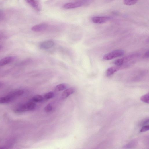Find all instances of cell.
I'll return each mask as SVG.
<instances>
[{
	"label": "cell",
	"mask_w": 149,
	"mask_h": 149,
	"mask_svg": "<svg viewBox=\"0 0 149 149\" xmlns=\"http://www.w3.org/2000/svg\"><path fill=\"white\" fill-rule=\"evenodd\" d=\"M36 106V104L34 103H28L19 106L16 108L15 112L17 113H21L25 111H32L35 109Z\"/></svg>",
	"instance_id": "obj_1"
},
{
	"label": "cell",
	"mask_w": 149,
	"mask_h": 149,
	"mask_svg": "<svg viewBox=\"0 0 149 149\" xmlns=\"http://www.w3.org/2000/svg\"><path fill=\"white\" fill-rule=\"evenodd\" d=\"M124 50H117L112 51L105 55L103 57V60H111L115 58L122 56L124 54Z\"/></svg>",
	"instance_id": "obj_2"
},
{
	"label": "cell",
	"mask_w": 149,
	"mask_h": 149,
	"mask_svg": "<svg viewBox=\"0 0 149 149\" xmlns=\"http://www.w3.org/2000/svg\"><path fill=\"white\" fill-rule=\"evenodd\" d=\"M112 19L109 16H95L91 19L92 22L95 23L102 24L107 22Z\"/></svg>",
	"instance_id": "obj_3"
},
{
	"label": "cell",
	"mask_w": 149,
	"mask_h": 149,
	"mask_svg": "<svg viewBox=\"0 0 149 149\" xmlns=\"http://www.w3.org/2000/svg\"><path fill=\"white\" fill-rule=\"evenodd\" d=\"M25 1L37 11H40L41 10L42 6L40 0H25Z\"/></svg>",
	"instance_id": "obj_4"
},
{
	"label": "cell",
	"mask_w": 149,
	"mask_h": 149,
	"mask_svg": "<svg viewBox=\"0 0 149 149\" xmlns=\"http://www.w3.org/2000/svg\"><path fill=\"white\" fill-rule=\"evenodd\" d=\"M84 4L83 2L81 1L70 3L64 4L63 8L65 9H74L82 6Z\"/></svg>",
	"instance_id": "obj_5"
},
{
	"label": "cell",
	"mask_w": 149,
	"mask_h": 149,
	"mask_svg": "<svg viewBox=\"0 0 149 149\" xmlns=\"http://www.w3.org/2000/svg\"><path fill=\"white\" fill-rule=\"evenodd\" d=\"M48 25L46 23H40L33 26L32 28V31L34 32H40L46 30Z\"/></svg>",
	"instance_id": "obj_6"
},
{
	"label": "cell",
	"mask_w": 149,
	"mask_h": 149,
	"mask_svg": "<svg viewBox=\"0 0 149 149\" xmlns=\"http://www.w3.org/2000/svg\"><path fill=\"white\" fill-rule=\"evenodd\" d=\"M15 58L13 56H9L5 58L0 60V66H3L9 64L15 60Z\"/></svg>",
	"instance_id": "obj_7"
},
{
	"label": "cell",
	"mask_w": 149,
	"mask_h": 149,
	"mask_svg": "<svg viewBox=\"0 0 149 149\" xmlns=\"http://www.w3.org/2000/svg\"><path fill=\"white\" fill-rule=\"evenodd\" d=\"M55 44V43L51 40H48L43 42L40 45V47L42 49H47L51 48Z\"/></svg>",
	"instance_id": "obj_8"
},
{
	"label": "cell",
	"mask_w": 149,
	"mask_h": 149,
	"mask_svg": "<svg viewBox=\"0 0 149 149\" xmlns=\"http://www.w3.org/2000/svg\"><path fill=\"white\" fill-rule=\"evenodd\" d=\"M75 89L74 87H71L65 90L62 94V99H65L71 95L75 91Z\"/></svg>",
	"instance_id": "obj_9"
},
{
	"label": "cell",
	"mask_w": 149,
	"mask_h": 149,
	"mask_svg": "<svg viewBox=\"0 0 149 149\" xmlns=\"http://www.w3.org/2000/svg\"><path fill=\"white\" fill-rule=\"evenodd\" d=\"M118 66H112L108 68L106 72L107 76H110L119 70V68Z\"/></svg>",
	"instance_id": "obj_10"
},
{
	"label": "cell",
	"mask_w": 149,
	"mask_h": 149,
	"mask_svg": "<svg viewBox=\"0 0 149 149\" xmlns=\"http://www.w3.org/2000/svg\"><path fill=\"white\" fill-rule=\"evenodd\" d=\"M24 93V91L21 90H17L11 92L8 95L15 99L16 97L21 95Z\"/></svg>",
	"instance_id": "obj_11"
},
{
	"label": "cell",
	"mask_w": 149,
	"mask_h": 149,
	"mask_svg": "<svg viewBox=\"0 0 149 149\" xmlns=\"http://www.w3.org/2000/svg\"><path fill=\"white\" fill-rule=\"evenodd\" d=\"M14 100L11 97L8 95L7 96L0 98V103H5L10 102Z\"/></svg>",
	"instance_id": "obj_12"
},
{
	"label": "cell",
	"mask_w": 149,
	"mask_h": 149,
	"mask_svg": "<svg viewBox=\"0 0 149 149\" xmlns=\"http://www.w3.org/2000/svg\"><path fill=\"white\" fill-rule=\"evenodd\" d=\"M139 0H124V3L127 6H131L136 4Z\"/></svg>",
	"instance_id": "obj_13"
},
{
	"label": "cell",
	"mask_w": 149,
	"mask_h": 149,
	"mask_svg": "<svg viewBox=\"0 0 149 149\" xmlns=\"http://www.w3.org/2000/svg\"><path fill=\"white\" fill-rule=\"evenodd\" d=\"M66 85L65 84H60L56 86L55 90L57 91H60L66 89Z\"/></svg>",
	"instance_id": "obj_14"
},
{
	"label": "cell",
	"mask_w": 149,
	"mask_h": 149,
	"mask_svg": "<svg viewBox=\"0 0 149 149\" xmlns=\"http://www.w3.org/2000/svg\"><path fill=\"white\" fill-rule=\"evenodd\" d=\"M43 97L41 95H36L32 98V101L36 102H41L43 101Z\"/></svg>",
	"instance_id": "obj_15"
},
{
	"label": "cell",
	"mask_w": 149,
	"mask_h": 149,
	"mask_svg": "<svg viewBox=\"0 0 149 149\" xmlns=\"http://www.w3.org/2000/svg\"><path fill=\"white\" fill-rule=\"evenodd\" d=\"M124 61V60L123 59H120L116 60L114 62V64L117 66H120L122 65Z\"/></svg>",
	"instance_id": "obj_16"
},
{
	"label": "cell",
	"mask_w": 149,
	"mask_h": 149,
	"mask_svg": "<svg viewBox=\"0 0 149 149\" xmlns=\"http://www.w3.org/2000/svg\"><path fill=\"white\" fill-rule=\"evenodd\" d=\"M54 96V93L52 92H50L45 94L44 98L46 99H48L52 98Z\"/></svg>",
	"instance_id": "obj_17"
},
{
	"label": "cell",
	"mask_w": 149,
	"mask_h": 149,
	"mask_svg": "<svg viewBox=\"0 0 149 149\" xmlns=\"http://www.w3.org/2000/svg\"><path fill=\"white\" fill-rule=\"evenodd\" d=\"M141 99L144 102L149 103V93L146 94L142 96Z\"/></svg>",
	"instance_id": "obj_18"
},
{
	"label": "cell",
	"mask_w": 149,
	"mask_h": 149,
	"mask_svg": "<svg viewBox=\"0 0 149 149\" xmlns=\"http://www.w3.org/2000/svg\"><path fill=\"white\" fill-rule=\"evenodd\" d=\"M52 109V107L50 104H48L44 108V110L46 112H50Z\"/></svg>",
	"instance_id": "obj_19"
},
{
	"label": "cell",
	"mask_w": 149,
	"mask_h": 149,
	"mask_svg": "<svg viewBox=\"0 0 149 149\" xmlns=\"http://www.w3.org/2000/svg\"><path fill=\"white\" fill-rule=\"evenodd\" d=\"M149 126L147 125L144 126L140 130V132H143L149 130Z\"/></svg>",
	"instance_id": "obj_20"
},
{
	"label": "cell",
	"mask_w": 149,
	"mask_h": 149,
	"mask_svg": "<svg viewBox=\"0 0 149 149\" xmlns=\"http://www.w3.org/2000/svg\"><path fill=\"white\" fill-rule=\"evenodd\" d=\"M134 142H135L134 141L131 142L128 144L126 145L125 147H126H126H128L127 148H129V147H130H130H131L132 146H134L135 144Z\"/></svg>",
	"instance_id": "obj_21"
},
{
	"label": "cell",
	"mask_w": 149,
	"mask_h": 149,
	"mask_svg": "<svg viewBox=\"0 0 149 149\" xmlns=\"http://www.w3.org/2000/svg\"><path fill=\"white\" fill-rule=\"evenodd\" d=\"M0 10V20L3 18V13Z\"/></svg>",
	"instance_id": "obj_22"
},
{
	"label": "cell",
	"mask_w": 149,
	"mask_h": 149,
	"mask_svg": "<svg viewBox=\"0 0 149 149\" xmlns=\"http://www.w3.org/2000/svg\"><path fill=\"white\" fill-rule=\"evenodd\" d=\"M145 56L146 57H148V58L149 57V51H148L145 54Z\"/></svg>",
	"instance_id": "obj_23"
},
{
	"label": "cell",
	"mask_w": 149,
	"mask_h": 149,
	"mask_svg": "<svg viewBox=\"0 0 149 149\" xmlns=\"http://www.w3.org/2000/svg\"><path fill=\"white\" fill-rule=\"evenodd\" d=\"M3 85V83L2 82H0V88Z\"/></svg>",
	"instance_id": "obj_24"
},
{
	"label": "cell",
	"mask_w": 149,
	"mask_h": 149,
	"mask_svg": "<svg viewBox=\"0 0 149 149\" xmlns=\"http://www.w3.org/2000/svg\"><path fill=\"white\" fill-rule=\"evenodd\" d=\"M2 47V46H1V45H0V49H1Z\"/></svg>",
	"instance_id": "obj_25"
}]
</instances>
